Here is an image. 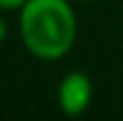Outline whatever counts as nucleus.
<instances>
[{"mask_svg":"<svg viewBox=\"0 0 123 121\" xmlns=\"http://www.w3.org/2000/svg\"><path fill=\"white\" fill-rule=\"evenodd\" d=\"M19 36L31 57L64 60L78 36V17L71 0H29L19 10Z\"/></svg>","mask_w":123,"mask_h":121,"instance_id":"f257e3e1","label":"nucleus"},{"mask_svg":"<svg viewBox=\"0 0 123 121\" xmlns=\"http://www.w3.org/2000/svg\"><path fill=\"white\" fill-rule=\"evenodd\" d=\"M29 0H0V12H19Z\"/></svg>","mask_w":123,"mask_h":121,"instance_id":"7ed1b4c3","label":"nucleus"},{"mask_svg":"<svg viewBox=\"0 0 123 121\" xmlns=\"http://www.w3.org/2000/svg\"><path fill=\"white\" fill-rule=\"evenodd\" d=\"M71 2H95V0H71Z\"/></svg>","mask_w":123,"mask_h":121,"instance_id":"39448f33","label":"nucleus"},{"mask_svg":"<svg viewBox=\"0 0 123 121\" xmlns=\"http://www.w3.org/2000/svg\"><path fill=\"white\" fill-rule=\"evenodd\" d=\"M5 38H7V24H5V19H2V12H0V45L5 43Z\"/></svg>","mask_w":123,"mask_h":121,"instance_id":"20e7f679","label":"nucleus"},{"mask_svg":"<svg viewBox=\"0 0 123 121\" xmlns=\"http://www.w3.org/2000/svg\"><path fill=\"white\" fill-rule=\"evenodd\" d=\"M92 81L85 71H69L59 81L57 88V105H59L62 114L66 116H80L88 112V107L92 105Z\"/></svg>","mask_w":123,"mask_h":121,"instance_id":"f03ea898","label":"nucleus"}]
</instances>
